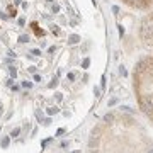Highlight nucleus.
Instances as JSON below:
<instances>
[{
	"instance_id": "24",
	"label": "nucleus",
	"mask_w": 153,
	"mask_h": 153,
	"mask_svg": "<svg viewBox=\"0 0 153 153\" xmlns=\"http://www.w3.org/2000/svg\"><path fill=\"white\" fill-rule=\"evenodd\" d=\"M148 153H153V150H150V152H148Z\"/></svg>"
},
{
	"instance_id": "21",
	"label": "nucleus",
	"mask_w": 153,
	"mask_h": 153,
	"mask_svg": "<svg viewBox=\"0 0 153 153\" xmlns=\"http://www.w3.org/2000/svg\"><path fill=\"white\" fill-rule=\"evenodd\" d=\"M36 118H38L39 121H41V119H43V114H41V112H36Z\"/></svg>"
},
{
	"instance_id": "25",
	"label": "nucleus",
	"mask_w": 153,
	"mask_h": 153,
	"mask_svg": "<svg viewBox=\"0 0 153 153\" xmlns=\"http://www.w3.org/2000/svg\"><path fill=\"white\" fill-rule=\"evenodd\" d=\"M0 114H2V111H0Z\"/></svg>"
},
{
	"instance_id": "8",
	"label": "nucleus",
	"mask_w": 153,
	"mask_h": 153,
	"mask_svg": "<svg viewBox=\"0 0 153 153\" xmlns=\"http://www.w3.org/2000/svg\"><path fill=\"white\" fill-rule=\"evenodd\" d=\"M21 85L24 87V89H31V87H32V82H27V80H24Z\"/></svg>"
},
{
	"instance_id": "9",
	"label": "nucleus",
	"mask_w": 153,
	"mask_h": 153,
	"mask_svg": "<svg viewBox=\"0 0 153 153\" xmlns=\"http://www.w3.org/2000/svg\"><path fill=\"white\" fill-rule=\"evenodd\" d=\"M112 119H114V116H112V114H105V116H104V121H105V123H111Z\"/></svg>"
},
{
	"instance_id": "14",
	"label": "nucleus",
	"mask_w": 153,
	"mask_h": 153,
	"mask_svg": "<svg viewBox=\"0 0 153 153\" xmlns=\"http://www.w3.org/2000/svg\"><path fill=\"white\" fill-rule=\"evenodd\" d=\"M56 84H58V80L55 78V80H53V82H51V84L48 85V87H49V89H53V87H56Z\"/></svg>"
},
{
	"instance_id": "11",
	"label": "nucleus",
	"mask_w": 153,
	"mask_h": 153,
	"mask_svg": "<svg viewBox=\"0 0 153 153\" xmlns=\"http://www.w3.org/2000/svg\"><path fill=\"white\" fill-rule=\"evenodd\" d=\"M89 65H90V60H89V58H85V60H84V65H82V66H84V68H89Z\"/></svg>"
},
{
	"instance_id": "17",
	"label": "nucleus",
	"mask_w": 153,
	"mask_h": 153,
	"mask_svg": "<svg viewBox=\"0 0 153 153\" xmlns=\"http://www.w3.org/2000/svg\"><path fill=\"white\" fill-rule=\"evenodd\" d=\"M55 95H56V100H58V102H61V99H63L61 94H55Z\"/></svg>"
},
{
	"instance_id": "12",
	"label": "nucleus",
	"mask_w": 153,
	"mask_h": 153,
	"mask_svg": "<svg viewBox=\"0 0 153 153\" xmlns=\"http://www.w3.org/2000/svg\"><path fill=\"white\" fill-rule=\"evenodd\" d=\"M119 73H121L123 76H126V75H128V71H126V68H124V66H121V70H119Z\"/></svg>"
},
{
	"instance_id": "22",
	"label": "nucleus",
	"mask_w": 153,
	"mask_h": 153,
	"mask_svg": "<svg viewBox=\"0 0 153 153\" xmlns=\"http://www.w3.org/2000/svg\"><path fill=\"white\" fill-rule=\"evenodd\" d=\"M27 41V36H21V43H26Z\"/></svg>"
},
{
	"instance_id": "18",
	"label": "nucleus",
	"mask_w": 153,
	"mask_h": 153,
	"mask_svg": "<svg viewBox=\"0 0 153 153\" xmlns=\"http://www.w3.org/2000/svg\"><path fill=\"white\" fill-rule=\"evenodd\" d=\"M66 76H68V80H75V73H68Z\"/></svg>"
},
{
	"instance_id": "3",
	"label": "nucleus",
	"mask_w": 153,
	"mask_h": 153,
	"mask_svg": "<svg viewBox=\"0 0 153 153\" xmlns=\"http://www.w3.org/2000/svg\"><path fill=\"white\" fill-rule=\"evenodd\" d=\"M141 109H143V112H145V114H153V109L148 104H146V102H143V104H141Z\"/></svg>"
},
{
	"instance_id": "15",
	"label": "nucleus",
	"mask_w": 153,
	"mask_h": 153,
	"mask_svg": "<svg viewBox=\"0 0 153 153\" xmlns=\"http://www.w3.org/2000/svg\"><path fill=\"white\" fill-rule=\"evenodd\" d=\"M31 53H32V55H34V56H39V55H41V51H39V49H32Z\"/></svg>"
},
{
	"instance_id": "2",
	"label": "nucleus",
	"mask_w": 153,
	"mask_h": 153,
	"mask_svg": "<svg viewBox=\"0 0 153 153\" xmlns=\"http://www.w3.org/2000/svg\"><path fill=\"white\" fill-rule=\"evenodd\" d=\"M68 43H70V44H76V43H80V36H78V34L68 36Z\"/></svg>"
},
{
	"instance_id": "20",
	"label": "nucleus",
	"mask_w": 153,
	"mask_h": 153,
	"mask_svg": "<svg viewBox=\"0 0 153 153\" xmlns=\"http://www.w3.org/2000/svg\"><path fill=\"white\" fill-rule=\"evenodd\" d=\"M94 92H95V97H100V90H99V89H95V90H94Z\"/></svg>"
},
{
	"instance_id": "16",
	"label": "nucleus",
	"mask_w": 153,
	"mask_h": 153,
	"mask_svg": "<svg viewBox=\"0 0 153 153\" xmlns=\"http://www.w3.org/2000/svg\"><path fill=\"white\" fill-rule=\"evenodd\" d=\"M121 109H123V111H126V112H133V109H131V107H128V105H124V107H121Z\"/></svg>"
},
{
	"instance_id": "7",
	"label": "nucleus",
	"mask_w": 153,
	"mask_h": 153,
	"mask_svg": "<svg viewBox=\"0 0 153 153\" xmlns=\"http://www.w3.org/2000/svg\"><path fill=\"white\" fill-rule=\"evenodd\" d=\"M145 102H146V104H148V105H150V107H152V109H153V95H148V97H146V100H145Z\"/></svg>"
},
{
	"instance_id": "19",
	"label": "nucleus",
	"mask_w": 153,
	"mask_h": 153,
	"mask_svg": "<svg viewBox=\"0 0 153 153\" xmlns=\"http://www.w3.org/2000/svg\"><path fill=\"white\" fill-rule=\"evenodd\" d=\"M129 4H133V5H136V4H139V0H128Z\"/></svg>"
},
{
	"instance_id": "13",
	"label": "nucleus",
	"mask_w": 153,
	"mask_h": 153,
	"mask_svg": "<svg viewBox=\"0 0 153 153\" xmlns=\"http://www.w3.org/2000/svg\"><path fill=\"white\" fill-rule=\"evenodd\" d=\"M118 104V99H111V100H109V107H111V105H116Z\"/></svg>"
},
{
	"instance_id": "4",
	"label": "nucleus",
	"mask_w": 153,
	"mask_h": 153,
	"mask_svg": "<svg viewBox=\"0 0 153 153\" xmlns=\"http://www.w3.org/2000/svg\"><path fill=\"white\" fill-rule=\"evenodd\" d=\"M58 111H60V109H58L56 105H51V107H48V109H46V114H48V116H53V114H56Z\"/></svg>"
},
{
	"instance_id": "23",
	"label": "nucleus",
	"mask_w": 153,
	"mask_h": 153,
	"mask_svg": "<svg viewBox=\"0 0 153 153\" xmlns=\"http://www.w3.org/2000/svg\"><path fill=\"white\" fill-rule=\"evenodd\" d=\"M71 153H80V152H78V150H76V152H71Z\"/></svg>"
},
{
	"instance_id": "10",
	"label": "nucleus",
	"mask_w": 153,
	"mask_h": 153,
	"mask_svg": "<svg viewBox=\"0 0 153 153\" xmlns=\"http://www.w3.org/2000/svg\"><path fill=\"white\" fill-rule=\"evenodd\" d=\"M9 71H10V75H12V76H17V70H15L14 66H10V68H9Z\"/></svg>"
},
{
	"instance_id": "5",
	"label": "nucleus",
	"mask_w": 153,
	"mask_h": 153,
	"mask_svg": "<svg viewBox=\"0 0 153 153\" xmlns=\"http://www.w3.org/2000/svg\"><path fill=\"white\" fill-rule=\"evenodd\" d=\"M9 143H10V138L9 136H5V138H2V141H0V145H2V148H7Z\"/></svg>"
},
{
	"instance_id": "6",
	"label": "nucleus",
	"mask_w": 153,
	"mask_h": 153,
	"mask_svg": "<svg viewBox=\"0 0 153 153\" xmlns=\"http://www.w3.org/2000/svg\"><path fill=\"white\" fill-rule=\"evenodd\" d=\"M19 133H21V128H15V129H12V133H10V138H15V136H19Z\"/></svg>"
},
{
	"instance_id": "1",
	"label": "nucleus",
	"mask_w": 153,
	"mask_h": 153,
	"mask_svg": "<svg viewBox=\"0 0 153 153\" xmlns=\"http://www.w3.org/2000/svg\"><path fill=\"white\" fill-rule=\"evenodd\" d=\"M141 38L148 41L150 38H153V26L152 24H143V27H141Z\"/></svg>"
}]
</instances>
